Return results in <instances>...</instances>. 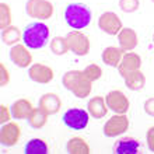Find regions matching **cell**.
Here are the masks:
<instances>
[{
    "instance_id": "16",
    "label": "cell",
    "mask_w": 154,
    "mask_h": 154,
    "mask_svg": "<svg viewBox=\"0 0 154 154\" xmlns=\"http://www.w3.org/2000/svg\"><path fill=\"white\" fill-rule=\"evenodd\" d=\"M87 111L91 118L94 119H102L108 114V105L105 102V97L101 95H95L88 101L87 104Z\"/></svg>"
},
{
    "instance_id": "28",
    "label": "cell",
    "mask_w": 154,
    "mask_h": 154,
    "mask_svg": "<svg viewBox=\"0 0 154 154\" xmlns=\"http://www.w3.org/2000/svg\"><path fill=\"white\" fill-rule=\"evenodd\" d=\"M140 7L139 0H119V8L123 13H134Z\"/></svg>"
},
{
    "instance_id": "1",
    "label": "cell",
    "mask_w": 154,
    "mask_h": 154,
    "mask_svg": "<svg viewBox=\"0 0 154 154\" xmlns=\"http://www.w3.org/2000/svg\"><path fill=\"white\" fill-rule=\"evenodd\" d=\"M62 83L77 98L88 97L91 90H93V81L85 76L83 70H70V72L65 73Z\"/></svg>"
},
{
    "instance_id": "24",
    "label": "cell",
    "mask_w": 154,
    "mask_h": 154,
    "mask_svg": "<svg viewBox=\"0 0 154 154\" xmlns=\"http://www.w3.org/2000/svg\"><path fill=\"white\" fill-rule=\"evenodd\" d=\"M48 151V143L44 139H31L29 142H27L24 149L25 154H46Z\"/></svg>"
},
{
    "instance_id": "17",
    "label": "cell",
    "mask_w": 154,
    "mask_h": 154,
    "mask_svg": "<svg viewBox=\"0 0 154 154\" xmlns=\"http://www.w3.org/2000/svg\"><path fill=\"white\" fill-rule=\"evenodd\" d=\"M118 44L125 52H132L139 44V38L136 31L132 28H122L118 34Z\"/></svg>"
},
{
    "instance_id": "14",
    "label": "cell",
    "mask_w": 154,
    "mask_h": 154,
    "mask_svg": "<svg viewBox=\"0 0 154 154\" xmlns=\"http://www.w3.org/2000/svg\"><path fill=\"white\" fill-rule=\"evenodd\" d=\"M38 106L42 108V109L46 112V114L51 116V115L57 114L62 108V101L59 95L55 93H46L44 94L42 97L39 98V102H38Z\"/></svg>"
},
{
    "instance_id": "11",
    "label": "cell",
    "mask_w": 154,
    "mask_h": 154,
    "mask_svg": "<svg viewBox=\"0 0 154 154\" xmlns=\"http://www.w3.org/2000/svg\"><path fill=\"white\" fill-rule=\"evenodd\" d=\"M28 76L35 83L48 84V83H51L53 80L55 73H53V69L51 66L44 65V63H34V65L29 66Z\"/></svg>"
},
{
    "instance_id": "2",
    "label": "cell",
    "mask_w": 154,
    "mask_h": 154,
    "mask_svg": "<svg viewBox=\"0 0 154 154\" xmlns=\"http://www.w3.org/2000/svg\"><path fill=\"white\" fill-rule=\"evenodd\" d=\"M49 28L44 23H32L23 31V42L28 49L38 51L48 44Z\"/></svg>"
},
{
    "instance_id": "33",
    "label": "cell",
    "mask_w": 154,
    "mask_h": 154,
    "mask_svg": "<svg viewBox=\"0 0 154 154\" xmlns=\"http://www.w3.org/2000/svg\"><path fill=\"white\" fill-rule=\"evenodd\" d=\"M153 41H154V35H153Z\"/></svg>"
},
{
    "instance_id": "19",
    "label": "cell",
    "mask_w": 154,
    "mask_h": 154,
    "mask_svg": "<svg viewBox=\"0 0 154 154\" xmlns=\"http://www.w3.org/2000/svg\"><path fill=\"white\" fill-rule=\"evenodd\" d=\"M123 53H125V51L121 46H108V48L102 51L101 59L106 66L118 67L122 60V57H123Z\"/></svg>"
},
{
    "instance_id": "12",
    "label": "cell",
    "mask_w": 154,
    "mask_h": 154,
    "mask_svg": "<svg viewBox=\"0 0 154 154\" xmlns=\"http://www.w3.org/2000/svg\"><path fill=\"white\" fill-rule=\"evenodd\" d=\"M10 59L18 67H29L32 65V55L25 45L17 44L10 49Z\"/></svg>"
},
{
    "instance_id": "18",
    "label": "cell",
    "mask_w": 154,
    "mask_h": 154,
    "mask_svg": "<svg viewBox=\"0 0 154 154\" xmlns=\"http://www.w3.org/2000/svg\"><path fill=\"white\" fill-rule=\"evenodd\" d=\"M140 143L133 137L125 136V137L118 139L114 143V153L115 154H136L139 153Z\"/></svg>"
},
{
    "instance_id": "31",
    "label": "cell",
    "mask_w": 154,
    "mask_h": 154,
    "mask_svg": "<svg viewBox=\"0 0 154 154\" xmlns=\"http://www.w3.org/2000/svg\"><path fill=\"white\" fill-rule=\"evenodd\" d=\"M146 142H147V146H149L150 151H153V153H154V126L147 130V133H146Z\"/></svg>"
},
{
    "instance_id": "3",
    "label": "cell",
    "mask_w": 154,
    "mask_h": 154,
    "mask_svg": "<svg viewBox=\"0 0 154 154\" xmlns=\"http://www.w3.org/2000/svg\"><path fill=\"white\" fill-rule=\"evenodd\" d=\"M65 21L70 28L80 31L91 23V10L83 3H70L65 8Z\"/></svg>"
},
{
    "instance_id": "34",
    "label": "cell",
    "mask_w": 154,
    "mask_h": 154,
    "mask_svg": "<svg viewBox=\"0 0 154 154\" xmlns=\"http://www.w3.org/2000/svg\"><path fill=\"white\" fill-rule=\"evenodd\" d=\"M151 2H154V0H151Z\"/></svg>"
},
{
    "instance_id": "21",
    "label": "cell",
    "mask_w": 154,
    "mask_h": 154,
    "mask_svg": "<svg viewBox=\"0 0 154 154\" xmlns=\"http://www.w3.org/2000/svg\"><path fill=\"white\" fill-rule=\"evenodd\" d=\"M66 150L69 154H90V144L83 137H72L66 143Z\"/></svg>"
},
{
    "instance_id": "5",
    "label": "cell",
    "mask_w": 154,
    "mask_h": 154,
    "mask_svg": "<svg viewBox=\"0 0 154 154\" xmlns=\"http://www.w3.org/2000/svg\"><path fill=\"white\" fill-rule=\"evenodd\" d=\"M88 121H90L88 111L83 109V108H70L62 116V122L69 129H73V130L85 129L88 126Z\"/></svg>"
},
{
    "instance_id": "6",
    "label": "cell",
    "mask_w": 154,
    "mask_h": 154,
    "mask_svg": "<svg viewBox=\"0 0 154 154\" xmlns=\"http://www.w3.org/2000/svg\"><path fill=\"white\" fill-rule=\"evenodd\" d=\"M129 129V118L126 114H115L105 122L102 128V132L106 137H116L126 133Z\"/></svg>"
},
{
    "instance_id": "26",
    "label": "cell",
    "mask_w": 154,
    "mask_h": 154,
    "mask_svg": "<svg viewBox=\"0 0 154 154\" xmlns=\"http://www.w3.org/2000/svg\"><path fill=\"white\" fill-rule=\"evenodd\" d=\"M13 16H11V7L7 3H0V28L4 29L11 25Z\"/></svg>"
},
{
    "instance_id": "20",
    "label": "cell",
    "mask_w": 154,
    "mask_h": 154,
    "mask_svg": "<svg viewBox=\"0 0 154 154\" xmlns=\"http://www.w3.org/2000/svg\"><path fill=\"white\" fill-rule=\"evenodd\" d=\"M123 80H125V85L132 91H140L146 85V76L140 69L125 76Z\"/></svg>"
},
{
    "instance_id": "27",
    "label": "cell",
    "mask_w": 154,
    "mask_h": 154,
    "mask_svg": "<svg viewBox=\"0 0 154 154\" xmlns=\"http://www.w3.org/2000/svg\"><path fill=\"white\" fill-rule=\"evenodd\" d=\"M83 72H84V74L88 77L93 83L94 81H97V80H100V79L102 77V69L98 65H95V63H90Z\"/></svg>"
},
{
    "instance_id": "10",
    "label": "cell",
    "mask_w": 154,
    "mask_h": 154,
    "mask_svg": "<svg viewBox=\"0 0 154 154\" xmlns=\"http://www.w3.org/2000/svg\"><path fill=\"white\" fill-rule=\"evenodd\" d=\"M21 137V128L17 122H7L2 125L0 129V143L2 146L13 147L16 146Z\"/></svg>"
},
{
    "instance_id": "9",
    "label": "cell",
    "mask_w": 154,
    "mask_h": 154,
    "mask_svg": "<svg viewBox=\"0 0 154 154\" xmlns=\"http://www.w3.org/2000/svg\"><path fill=\"white\" fill-rule=\"evenodd\" d=\"M98 27H100L101 31H104L108 35H118L121 32V29L123 28L122 20L114 11L102 13L100 18H98Z\"/></svg>"
},
{
    "instance_id": "29",
    "label": "cell",
    "mask_w": 154,
    "mask_h": 154,
    "mask_svg": "<svg viewBox=\"0 0 154 154\" xmlns=\"http://www.w3.org/2000/svg\"><path fill=\"white\" fill-rule=\"evenodd\" d=\"M11 118H13L11 108H8V106H6L4 104H2V105H0V123L4 125V123L10 122Z\"/></svg>"
},
{
    "instance_id": "13",
    "label": "cell",
    "mask_w": 154,
    "mask_h": 154,
    "mask_svg": "<svg viewBox=\"0 0 154 154\" xmlns=\"http://www.w3.org/2000/svg\"><path fill=\"white\" fill-rule=\"evenodd\" d=\"M142 67V57L139 56L136 52H125L123 53V57H122L121 63L118 66V70H119V74L122 77L128 76L132 72H136Z\"/></svg>"
},
{
    "instance_id": "32",
    "label": "cell",
    "mask_w": 154,
    "mask_h": 154,
    "mask_svg": "<svg viewBox=\"0 0 154 154\" xmlns=\"http://www.w3.org/2000/svg\"><path fill=\"white\" fill-rule=\"evenodd\" d=\"M144 112L149 116H154V98H149L144 102Z\"/></svg>"
},
{
    "instance_id": "23",
    "label": "cell",
    "mask_w": 154,
    "mask_h": 154,
    "mask_svg": "<svg viewBox=\"0 0 154 154\" xmlns=\"http://www.w3.org/2000/svg\"><path fill=\"white\" fill-rule=\"evenodd\" d=\"M48 116L49 115L46 114L42 108L38 106V108H34L32 114L29 115L28 123L32 129H42V128L46 125V122H48Z\"/></svg>"
},
{
    "instance_id": "7",
    "label": "cell",
    "mask_w": 154,
    "mask_h": 154,
    "mask_svg": "<svg viewBox=\"0 0 154 154\" xmlns=\"http://www.w3.org/2000/svg\"><path fill=\"white\" fill-rule=\"evenodd\" d=\"M66 41H67L70 52H73L77 56H84L90 52V38L77 29L67 34Z\"/></svg>"
},
{
    "instance_id": "22",
    "label": "cell",
    "mask_w": 154,
    "mask_h": 154,
    "mask_svg": "<svg viewBox=\"0 0 154 154\" xmlns=\"http://www.w3.org/2000/svg\"><path fill=\"white\" fill-rule=\"evenodd\" d=\"M20 39H23V32L20 29L14 27V25H10L7 28L2 29V41H3L6 45H17L20 42Z\"/></svg>"
},
{
    "instance_id": "25",
    "label": "cell",
    "mask_w": 154,
    "mask_h": 154,
    "mask_svg": "<svg viewBox=\"0 0 154 154\" xmlns=\"http://www.w3.org/2000/svg\"><path fill=\"white\" fill-rule=\"evenodd\" d=\"M49 49H51V52L55 53L56 56H62V55L70 52L66 37H55L51 41V44H49Z\"/></svg>"
},
{
    "instance_id": "30",
    "label": "cell",
    "mask_w": 154,
    "mask_h": 154,
    "mask_svg": "<svg viewBox=\"0 0 154 154\" xmlns=\"http://www.w3.org/2000/svg\"><path fill=\"white\" fill-rule=\"evenodd\" d=\"M8 83H10V72L7 70L3 62H0V85L6 87Z\"/></svg>"
},
{
    "instance_id": "15",
    "label": "cell",
    "mask_w": 154,
    "mask_h": 154,
    "mask_svg": "<svg viewBox=\"0 0 154 154\" xmlns=\"http://www.w3.org/2000/svg\"><path fill=\"white\" fill-rule=\"evenodd\" d=\"M10 108H11L13 118L18 119V121H24V119L28 121L29 115L32 114V111H34L32 102L29 101V100H27V98H20V100L14 101Z\"/></svg>"
},
{
    "instance_id": "4",
    "label": "cell",
    "mask_w": 154,
    "mask_h": 154,
    "mask_svg": "<svg viewBox=\"0 0 154 154\" xmlns=\"http://www.w3.org/2000/svg\"><path fill=\"white\" fill-rule=\"evenodd\" d=\"M25 11L31 18L45 21L53 16L55 7L49 0H28L25 4Z\"/></svg>"
},
{
    "instance_id": "8",
    "label": "cell",
    "mask_w": 154,
    "mask_h": 154,
    "mask_svg": "<svg viewBox=\"0 0 154 154\" xmlns=\"http://www.w3.org/2000/svg\"><path fill=\"white\" fill-rule=\"evenodd\" d=\"M105 102L108 105V109H111L115 114H126L130 108L129 98L119 90H112L105 95Z\"/></svg>"
}]
</instances>
